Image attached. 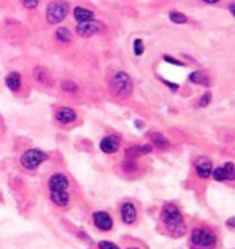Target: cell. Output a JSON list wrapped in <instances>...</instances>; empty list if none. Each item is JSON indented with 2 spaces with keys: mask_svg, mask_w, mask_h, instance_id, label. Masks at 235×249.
Wrapping results in <instances>:
<instances>
[{
  "mask_svg": "<svg viewBox=\"0 0 235 249\" xmlns=\"http://www.w3.org/2000/svg\"><path fill=\"white\" fill-rule=\"evenodd\" d=\"M48 197L55 206L64 209L71 202V194H69V180L62 172H55L48 177L47 181Z\"/></svg>",
  "mask_w": 235,
  "mask_h": 249,
  "instance_id": "obj_1",
  "label": "cell"
},
{
  "mask_svg": "<svg viewBox=\"0 0 235 249\" xmlns=\"http://www.w3.org/2000/svg\"><path fill=\"white\" fill-rule=\"evenodd\" d=\"M159 218H161V223L171 236L181 238L186 235L187 228H186V222H184V215L181 209L174 202L164 204L161 207V212H159Z\"/></svg>",
  "mask_w": 235,
  "mask_h": 249,
  "instance_id": "obj_2",
  "label": "cell"
},
{
  "mask_svg": "<svg viewBox=\"0 0 235 249\" xmlns=\"http://www.w3.org/2000/svg\"><path fill=\"white\" fill-rule=\"evenodd\" d=\"M108 86H110L111 96L119 99V101H126L134 92V81H132L131 74L123 71V70L114 71L111 74V78H110V81H108Z\"/></svg>",
  "mask_w": 235,
  "mask_h": 249,
  "instance_id": "obj_3",
  "label": "cell"
},
{
  "mask_svg": "<svg viewBox=\"0 0 235 249\" xmlns=\"http://www.w3.org/2000/svg\"><path fill=\"white\" fill-rule=\"evenodd\" d=\"M218 243V235L206 225L195 227L190 233V245L195 249H213Z\"/></svg>",
  "mask_w": 235,
  "mask_h": 249,
  "instance_id": "obj_4",
  "label": "cell"
},
{
  "mask_svg": "<svg viewBox=\"0 0 235 249\" xmlns=\"http://www.w3.org/2000/svg\"><path fill=\"white\" fill-rule=\"evenodd\" d=\"M69 12V3L66 0H52L46 8V18L50 24H60L64 21Z\"/></svg>",
  "mask_w": 235,
  "mask_h": 249,
  "instance_id": "obj_5",
  "label": "cell"
},
{
  "mask_svg": "<svg viewBox=\"0 0 235 249\" xmlns=\"http://www.w3.org/2000/svg\"><path fill=\"white\" fill-rule=\"evenodd\" d=\"M48 159L47 152L42 151V149H37V147H32V149H28L21 154V159H19V163H21L23 168L26 170L32 172L36 168L41 167V163H44Z\"/></svg>",
  "mask_w": 235,
  "mask_h": 249,
  "instance_id": "obj_6",
  "label": "cell"
},
{
  "mask_svg": "<svg viewBox=\"0 0 235 249\" xmlns=\"http://www.w3.org/2000/svg\"><path fill=\"white\" fill-rule=\"evenodd\" d=\"M105 29V24L98 19H91V21H86V23H78L76 26V34L81 37H92L95 34L102 33Z\"/></svg>",
  "mask_w": 235,
  "mask_h": 249,
  "instance_id": "obj_7",
  "label": "cell"
},
{
  "mask_svg": "<svg viewBox=\"0 0 235 249\" xmlns=\"http://www.w3.org/2000/svg\"><path fill=\"white\" fill-rule=\"evenodd\" d=\"M211 178L214 181H232L235 178V168L234 162H226L224 165L213 168Z\"/></svg>",
  "mask_w": 235,
  "mask_h": 249,
  "instance_id": "obj_8",
  "label": "cell"
},
{
  "mask_svg": "<svg viewBox=\"0 0 235 249\" xmlns=\"http://www.w3.org/2000/svg\"><path fill=\"white\" fill-rule=\"evenodd\" d=\"M92 222H94L95 228H98L100 231H110V230H113V225H114L111 215H110L108 212H105V211L94 212L92 213Z\"/></svg>",
  "mask_w": 235,
  "mask_h": 249,
  "instance_id": "obj_9",
  "label": "cell"
},
{
  "mask_svg": "<svg viewBox=\"0 0 235 249\" xmlns=\"http://www.w3.org/2000/svg\"><path fill=\"white\" fill-rule=\"evenodd\" d=\"M119 213H121V220L126 223V225H132V223L137 222V207L134 206V202L124 201L119 207Z\"/></svg>",
  "mask_w": 235,
  "mask_h": 249,
  "instance_id": "obj_10",
  "label": "cell"
},
{
  "mask_svg": "<svg viewBox=\"0 0 235 249\" xmlns=\"http://www.w3.org/2000/svg\"><path fill=\"white\" fill-rule=\"evenodd\" d=\"M195 173L202 180H208L213 173V162L208 157H200L195 160Z\"/></svg>",
  "mask_w": 235,
  "mask_h": 249,
  "instance_id": "obj_11",
  "label": "cell"
},
{
  "mask_svg": "<svg viewBox=\"0 0 235 249\" xmlns=\"http://www.w3.org/2000/svg\"><path fill=\"white\" fill-rule=\"evenodd\" d=\"M55 120L60 122V123H73L74 120L78 118V112L74 110L73 107H58L57 110H55Z\"/></svg>",
  "mask_w": 235,
  "mask_h": 249,
  "instance_id": "obj_12",
  "label": "cell"
},
{
  "mask_svg": "<svg viewBox=\"0 0 235 249\" xmlns=\"http://www.w3.org/2000/svg\"><path fill=\"white\" fill-rule=\"evenodd\" d=\"M119 142H121L119 136H116V134H108V136H105L100 141V151L105 154H114L119 149Z\"/></svg>",
  "mask_w": 235,
  "mask_h": 249,
  "instance_id": "obj_13",
  "label": "cell"
},
{
  "mask_svg": "<svg viewBox=\"0 0 235 249\" xmlns=\"http://www.w3.org/2000/svg\"><path fill=\"white\" fill-rule=\"evenodd\" d=\"M153 151L152 144H141V146H131L126 149V159H134L136 160L137 157L141 156H147Z\"/></svg>",
  "mask_w": 235,
  "mask_h": 249,
  "instance_id": "obj_14",
  "label": "cell"
},
{
  "mask_svg": "<svg viewBox=\"0 0 235 249\" xmlns=\"http://www.w3.org/2000/svg\"><path fill=\"white\" fill-rule=\"evenodd\" d=\"M5 84H7V88L10 91L16 92L21 89V84H23V78H21V73L18 71H10L7 74V78H5Z\"/></svg>",
  "mask_w": 235,
  "mask_h": 249,
  "instance_id": "obj_15",
  "label": "cell"
},
{
  "mask_svg": "<svg viewBox=\"0 0 235 249\" xmlns=\"http://www.w3.org/2000/svg\"><path fill=\"white\" fill-rule=\"evenodd\" d=\"M188 81L193 84H198V86H204V88L211 86V78H209L204 71H200V70L192 71L188 74Z\"/></svg>",
  "mask_w": 235,
  "mask_h": 249,
  "instance_id": "obj_16",
  "label": "cell"
},
{
  "mask_svg": "<svg viewBox=\"0 0 235 249\" xmlns=\"http://www.w3.org/2000/svg\"><path fill=\"white\" fill-rule=\"evenodd\" d=\"M32 76L34 79L39 83V84H42V86H50L52 84V78H50V73L47 71V68H44V67H36L32 70Z\"/></svg>",
  "mask_w": 235,
  "mask_h": 249,
  "instance_id": "obj_17",
  "label": "cell"
},
{
  "mask_svg": "<svg viewBox=\"0 0 235 249\" xmlns=\"http://www.w3.org/2000/svg\"><path fill=\"white\" fill-rule=\"evenodd\" d=\"M73 17L76 19L78 23H86V21H91V19L95 18V15L92 10L89 8H84V7H74L73 10Z\"/></svg>",
  "mask_w": 235,
  "mask_h": 249,
  "instance_id": "obj_18",
  "label": "cell"
},
{
  "mask_svg": "<svg viewBox=\"0 0 235 249\" xmlns=\"http://www.w3.org/2000/svg\"><path fill=\"white\" fill-rule=\"evenodd\" d=\"M150 141H152L153 146L158 147L159 151H168L169 146H171V144H169V139L161 133H150Z\"/></svg>",
  "mask_w": 235,
  "mask_h": 249,
  "instance_id": "obj_19",
  "label": "cell"
},
{
  "mask_svg": "<svg viewBox=\"0 0 235 249\" xmlns=\"http://www.w3.org/2000/svg\"><path fill=\"white\" fill-rule=\"evenodd\" d=\"M55 39L62 44H68L73 41V34L68 28H58L57 31H55Z\"/></svg>",
  "mask_w": 235,
  "mask_h": 249,
  "instance_id": "obj_20",
  "label": "cell"
},
{
  "mask_svg": "<svg viewBox=\"0 0 235 249\" xmlns=\"http://www.w3.org/2000/svg\"><path fill=\"white\" fill-rule=\"evenodd\" d=\"M62 91L68 92V94H76L79 91V86L74 81H69V79H64L62 83Z\"/></svg>",
  "mask_w": 235,
  "mask_h": 249,
  "instance_id": "obj_21",
  "label": "cell"
},
{
  "mask_svg": "<svg viewBox=\"0 0 235 249\" xmlns=\"http://www.w3.org/2000/svg\"><path fill=\"white\" fill-rule=\"evenodd\" d=\"M169 19L174 23V24H186L187 23V17L184 13H181V12H169Z\"/></svg>",
  "mask_w": 235,
  "mask_h": 249,
  "instance_id": "obj_22",
  "label": "cell"
},
{
  "mask_svg": "<svg viewBox=\"0 0 235 249\" xmlns=\"http://www.w3.org/2000/svg\"><path fill=\"white\" fill-rule=\"evenodd\" d=\"M132 49H134V53H136L137 57H142V55H143L145 47H143V41H142L141 37L134 39V42H132Z\"/></svg>",
  "mask_w": 235,
  "mask_h": 249,
  "instance_id": "obj_23",
  "label": "cell"
},
{
  "mask_svg": "<svg viewBox=\"0 0 235 249\" xmlns=\"http://www.w3.org/2000/svg\"><path fill=\"white\" fill-rule=\"evenodd\" d=\"M123 170L126 173H132L137 170V162L134 160V159H126V160L123 162Z\"/></svg>",
  "mask_w": 235,
  "mask_h": 249,
  "instance_id": "obj_24",
  "label": "cell"
},
{
  "mask_svg": "<svg viewBox=\"0 0 235 249\" xmlns=\"http://www.w3.org/2000/svg\"><path fill=\"white\" fill-rule=\"evenodd\" d=\"M19 2H21V5L26 10H34L39 7V2H41V0H19Z\"/></svg>",
  "mask_w": 235,
  "mask_h": 249,
  "instance_id": "obj_25",
  "label": "cell"
},
{
  "mask_svg": "<svg viewBox=\"0 0 235 249\" xmlns=\"http://www.w3.org/2000/svg\"><path fill=\"white\" fill-rule=\"evenodd\" d=\"M211 92H206V94H203L202 97H200V101H198V104L197 106L198 107H206V106H209V102H211Z\"/></svg>",
  "mask_w": 235,
  "mask_h": 249,
  "instance_id": "obj_26",
  "label": "cell"
},
{
  "mask_svg": "<svg viewBox=\"0 0 235 249\" xmlns=\"http://www.w3.org/2000/svg\"><path fill=\"white\" fill-rule=\"evenodd\" d=\"M98 249H119V246H116L111 241L102 240V241H98Z\"/></svg>",
  "mask_w": 235,
  "mask_h": 249,
  "instance_id": "obj_27",
  "label": "cell"
},
{
  "mask_svg": "<svg viewBox=\"0 0 235 249\" xmlns=\"http://www.w3.org/2000/svg\"><path fill=\"white\" fill-rule=\"evenodd\" d=\"M163 58H164V62H168V63L177 65V67H186V63H184V62H179L177 58H174V57H171V55H164Z\"/></svg>",
  "mask_w": 235,
  "mask_h": 249,
  "instance_id": "obj_28",
  "label": "cell"
},
{
  "mask_svg": "<svg viewBox=\"0 0 235 249\" xmlns=\"http://www.w3.org/2000/svg\"><path fill=\"white\" fill-rule=\"evenodd\" d=\"M163 83L166 84L169 89H172V91H177V84L176 83H169V81H166V79H163Z\"/></svg>",
  "mask_w": 235,
  "mask_h": 249,
  "instance_id": "obj_29",
  "label": "cell"
},
{
  "mask_svg": "<svg viewBox=\"0 0 235 249\" xmlns=\"http://www.w3.org/2000/svg\"><path fill=\"white\" fill-rule=\"evenodd\" d=\"M234 222H235V218L231 217V218L227 220V227H229V228H234Z\"/></svg>",
  "mask_w": 235,
  "mask_h": 249,
  "instance_id": "obj_30",
  "label": "cell"
},
{
  "mask_svg": "<svg viewBox=\"0 0 235 249\" xmlns=\"http://www.w3.org/2000/svg\"><path fill=\"white\" fill-rule=\"evenodd\" d=\"M204 3H209V5H213V3H218L219 0H203Z\"/></svg>",
  "mask_w": 235,
  "mask_h": 249,
  "instance_id": "obj_31",
  "label": "cell"
},
{
  "mask_svg": "<svg viewBox=\"0 0 235 249\" xmlns=\"http://www.w3.org/2000/svg\"><path fill=\"white\" fill-rule=\"evenodd\" d=\"M234 8H235V3H231V5H229V10H231V13H232V15H235V10H234Z\"/></svg>",
  "mask_w": 235,
  "mask_h": 249,
  "instance_id": "obj_32",
  "label": "cell"
},
{
  "mask_svg": "<svg viewBox=\"0 0 235 249\" xmlns=\"http://www.w3.org/2000/svg\"><path fill=\"white\" fill-rule=\"evenodd\" d=\"M127 249H139V248H134V246H131V248H127Z\"/></svg>",
  "mask_w": 235,
  "mask_h": 249,
  "instance_id": "obj_33",
  "label": "cell"
}]
</instances>
